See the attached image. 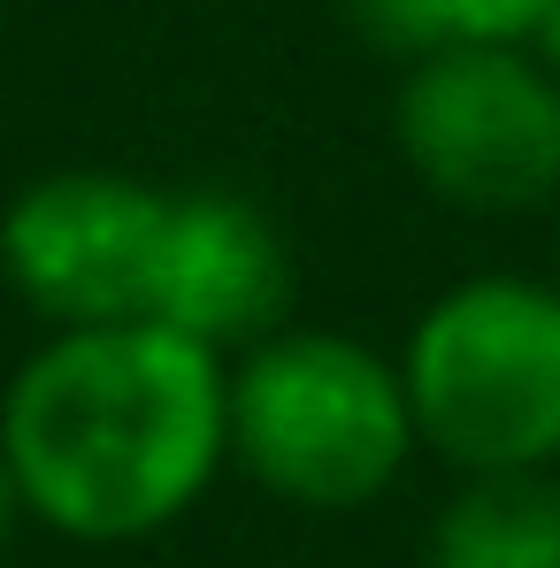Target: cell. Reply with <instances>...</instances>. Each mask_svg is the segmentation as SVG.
<instances>
[{"instance_id": "obj_1", "label": "cell", "mask_w": 560, "mask_h": 568, "mask_svg": "<svg viewBox=\"0 0 560 568\" xmlns=\"http://www.w3.org/2000/svg\"><path fill=\"white\" fill-rule=\"evenodd\" d=\"M0 454L39 530L139 546L231 462V354L154 315L47 331L0 392Z\"/></svg>"}, {"instance_id": "obj_2", "label": "cell", "mask_w": 560, "mask_h": 568, "mask_svg": "<svg viewBox=\"0 0 560 568\" xmlns=\"http://www.w3.org/2000/svg\"><path fill=\"white\" fill-rule=\"evenodd\" d=\"M415 446L399 354L369 338L284 323L231 354V462L284 507L354 515L407 476Z\"/></svg>"}, {"instance_id": "obj_3", "label": "cell", "mask_w": 560, "mask_h": 568, "mask_svg": "<svg viewBox=\"0 0 560 568\" xmlns=\"http://www.w3.org/2000/svg\"><path fill=\"white\" fill-rule=\"evenodd\" d=\"M399 377L438 462L560 469V284L522 270L446 284L415 315Z\"/></svg>"}, {"instance_id": "obj_4", "label": "cell", "mask_w": 560, "mask_h": 568, "mask_svg": "<svg viewBox=\"0 0 560 568\" xmlns=\"http://www.w3.org/2000/svg\"><path fill=\"white\" fill-rule=\"evenodd\" d=\"M415 185L461 215H530L560 192V78L538 47H438L391 93Z\"/></svg>"}, {"instance_id": "obj_5", "label": "cell", "mask_w": 560, "mask_h": 568, "mask_svg": "<svg viewBox=\"0 0 560 568\" xmlns=\"http://www.w3.org/2000/svg\"><path fill=\"white\" fill-rule=\"evenodd\" d=\"M170 185L131 170H47L0 207V277L47 323H131L154 300Z\"/></svg>"}, {"instance_id": "obj_6", "label": "cell", "mask_w": 560, "mask_h": 568, "mask_svg": "<svg viewBox=\"0 0 560 568\" xmlns=\"http://www.w3.org/2000/svg\"><path fill=\"white\" fill-rule=\"evenodd\" d=\"M299 307V254L284 223L238 185H170L146 315L215 354L269 338Z\"/></svg>"}, {"instance_id": "obj_7", "label": "cell", "mask_w": 560, "mask_h": 568, "mask_svg": "<svg viewBox=\"0 0 560 568\" xmlns=\"http://www.w3.org/2000/svg\"><path fill=\"white\" fill-rule=\"evenodd\" d=\"M422 568H560V469H461Z\"/></svg>"}, {"instance_id": "obj_8", "label": "cell", "mask_w": 560, "mask_h": 568, "mask_svg": "<svg viewBox=\"0 0 560 568\" xmlns=\"http://www.w3.org/2000/svg\"><path fill=\"white\" fill-rule=\"evenodd\" d=\"M546 8L553 0H346V16L399 62L438 47H530Z\"/></svg>"}, {"instance_id": "obj_9", "label": "cell", "mask_w": 560, "mask_h": 568, "mask_svg": "<svg viewBox=\"0 0 560 568\" xmlns=\"http://www.w3.org/2000/svg\"><path fill=\"white\" fill-rule=\"evenodd\" d=\"M16 523H31V515H23V491H16V469H8V454H0V546L16 538Z\"/></svg>"}, {"instance_id": "obj_10", "label": "cell", "mask_w": 560, "mask_h": 568, "mask_svg": "<svg viewBox=\"0 0 560 568\" xmlns=\"http://www.w3.org/2000/svg\"><path fill=\"white\" fill-rule=\"evenodd\" d=\"M530 47H538V62H546V70H553V78H560V0H553V8H546V23L530 31Z\"/></svg>"}]
</instances>
